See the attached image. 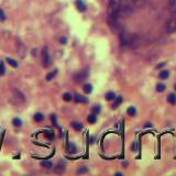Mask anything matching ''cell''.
Returning <instances> with one entry per match:
<instances>
[{
    "mask_svg": "<svg viewBox=\"0 0 176 176\" xmlns=\"http://www.w3.org/2000/svg\"><path fill=\"white\" fill-rule=\"evenodd\" d=\"M119 8H120V0H109V4H108L109 21L117 20Z\"/></svg>",
    "mask_w": 176,
    "mask_h": 176,
    "instance_id": "6da1fadb",
    "label": "cell"
},
{
    "mask_svg": "<svg viewBox=\"0 0 176 176\" xmlns=\"http://www.w3.org/2000/svg\"><path fill=\"white\" fill-rule=\"evenodd\" d=\"M41 61H42V65L44 66V67H48V66L51 65V57H50V53H48L47 46H43V48H42Z\"/></svg>",
    "mask_w": 176,
    "mask_h": 176,
    "instance_id": "7a4b0ae2",
    "label": "cell"
},
{
    "mask_svg": "<svg viewBox=\"0 0 176 176\" xmlns=\"http://www.w3.org/2000/svg\"><path fill=\"white\" fill-rule=\"evenodd\" d=\"M88 74H89V72H88V68H85V69H83V70H80V72H78V73L75 74L73 78H74V80L76 82V83H82V82H84L88 77Z\"/></svg>",
    "mask_w": 176,
    "mask_h": 176,
    "instance_id": "3957f363",
    "label": "cell"
},
{
    "mask_svg": "<svg viewBox=\"0 0 176 176\" xmlns=\"http://www.w3.org/2000/svg\"><path fill=\"white\" fill-rule=\"evenodd\" d=\"M12 94H13V101H14L16 104H18V105H20V104H22V102H24V100H25V98H24V95L22 94V92L19 90V89H17V88H14V89L12 90Z\"/></svg>",
    "mask_w": 176,
    "mask_h": 176,
    "instance_id": "277c9868",
    "label": "cell"
},
{
    "mask_svg": "<svg viewBox=\"0 0 176 176\" xmlns=\"http://www.w3.org/2000/svg\"><path fill=\"white\" fill-rule=\"evenodd\" d=\"M140 45V39L136 34H132L129 35V42H128V46H130L131 48H136Z\"/></svg>",
    "mask_w": 176,
    "mask_h": 176,
    "instance_id": "5b68a950",
    "label": "cell"
},
{
    "mask_svg": "<svg viewBox=\"0 0 176 176\" xmlns=\"http://www.w3.org/2000/svg\"><path fill=\"white\" fill-rule=\"evenodd\" d=\"M165 29L168 33H173L176 31V19L175 18H172V19H170L168 21L166 22L165 24Z\"/></svg>",
    "mask_w": 176,
    "mask_h": 176,
    "instance_id": "8992f818",
    "label": "cell"
},
{
    "mask_svg": "<svg viewBox=\"0 0 176 176\" xmlns=\"http://www.w3.org/2000/svg\"><path fill=\"white\" fill-rule=\"evenodd\" d=\"M119 40H120L121 46H128V42H129V34H128L124 30L119 33Z\"/></svg>",
    "mask_w": 176,
    "mask_h": 176,
    "instance_id": "52a82bcc",
    "label": "cell"
},
{
    "mask_svg": "<svg viewBox=\"0 0 176 176\" xmlns=\"http://www.w3.org/2000/svg\"><path fill=\"white\" fill-rule=\"evenodd\" d=\"M18 54H19L21 58H24L26 55V47L24 44L21 42H18Z\"/></svg>",
    "mask_w": 176,
    "mask_h": 176,
    "instance_id": "ba28073f",
    "label": "cell"
},
{
    "mask_svg": "<svg viewBox=\"0 0 176 176\" xmlns=\"http://www.w3.org/2000/svg\"><path fill=\"white\" fill-rule=\"evenodd\" d=\"M65 170H66V163L64 161H60L55 165V173L57 174H62Z\"/></svg>",
    "mask_w": 176,
    "mask_h": 176,
    "instance_id": "9c48e42d",
    "label": "cell"
},
{
    "mask_svg": "<svg viewBox=\"0 0 176 176\" xmlns=\"http://www.w3.org/2000/svg\"><path fill=\"white\" fill-rule=\"evenodd\" d=\"M75 4H76V8L78 9V11H80V12L86 11V4L83 0H76V1H75Z\"/></svg>",
    "mask_w": 176,
    "mask_h": 176,
    "instance_id": "30bf717a",
    "label": "cell"
},
{
    "mask_svg": "<svg viewBox=\"0 0 176 176\" xmlns=\"http://www.w3.org/2000/svg\"><path fill=\"white\" fill-rule=\"evenodd\" d=\"M73 98H74V100L76 101V102H82V104H87L88 102V99L86 98V97H84V96L79 95V94H76Z\"/></svg>",
    "mask_w": 176,
    "mask_h": 176,
    "instance_id": "8fae6325",
    "label": "cell"
},
{
    "mask_svg": "<svg viewBox=\"0 0 176 176\" xmlns=\"http://www.w3.org/2000/svg\"><path fill=\"white\" fill-rule=\"evenodd\" d=\"M56 75H57V69H54V70H52V72H50V73H47V74H46L45 79H46L47 82H51L52 79L56 76Z\"/></svg>",
    "mask_w": 176,
    "mask_h": 176,
    "instance_id": "7c38bea8",
    "label": "cell"
},
{
    "mask_svg": "<svg viewBox=\"0 0 176 176\" xmlns=\"http://www.w3.org/2000/svg\"><path fill=\"white\" fill-rule=\"evenodd\" d=\"M116 94H114L113 91H108L107 94L105 95V99L106 100H108V101H111V100H113V99H116Z\"/></svg>",
    "mask_w": 176,
    "mask_h": 176,
    "instance_id": "4fadbf2b",
    "label": "cell"
},
{
    "mask_svg": "<svg viewBox=\"0 0 176 176\" xmlns=\"http://www.w3.org/2000/svg\"><path fill=\"white\" fill-rule=\"evenodd\" d=\"M70 126H72L76 131H80L83 129V124L80 122H78V121H73L72 123H70Z\"/></svg>",
    "mask_w": 176,
    "mask_h": 176,
    "instance_id": "5bb4252c",
    "label": "cell"
},
{
    "mask_svg": "<svg viewBox=\"0 0 176 176\" xmlns=\"http://www.w3.org/2000/svg\"><path fill=\"white\" fill-rule=\"evenodd\" d=\"M6 61L8 62V64L10 65V66H12V67H18V62L16 61V60H13V58H11V57H6Z\"/></svg>",
    "mask_w": 176,
    "mask_h": 176,
    "instance_id": "9a60e30c",
    "label": "cell"
},
{
    "mask_svg": "<svg viewBox=\"0 0 176 176\" xmlns=\"http://www.w3.org/2000/svg\"><path fill=\"white\" fill-rule=\"evenodd\" d=\"M41 166L44 167V168L50 170V168H52V167H53V163L51 161H42L41 162Z\"/></svg>",
    "mask_w": 176,
    "mask_h": 176,
    "instance_id": "2e32d148",
    "label": "cell"
},
{
    "mask_svg": "<svg viewBox=\"0 0 176 176\" xmlns=\"http://www.w3.org/2000/svg\"><path fill=\"white\" fill-rule=\"evenodd\" d=\"M170 76V70L167 69H162L160 73V78L161 79H167V77Z\"/></svg>",
    "mask_w": 176,
    "mask_h": 176,
    "instance_id": "e0dca14e",
    "label": "cell"
},
{
    "mask_svg": "<svg viewBox=\"0 0 176 176\" xmlns=\"http://www.w3.org/2000/svg\"><path fill=\"white\" fill-rule=\"evenodd\" d=\"M87 120H88V122H89V123H95V122L97 121V116H96L94 112H91L90 114H88Z\"/></svg>",
    "mask_w": 176,
    "mask_h": 176,
    "instance_id": "ac0fdd59",
    "label": "cell"
},
{
    "mask_svg": "<svg viewBox=\"0 0 176 176\" xmlns=\"http://www.w3.org/2000/svg\"><path fill=\"white\" fill-rule=\"evenodd\" d=\"M167 101L172 105H175L176 104V95L175 94H170L167 96Z\"/></svg>",
    "mask_w": 176,
    "mask_h": 176,
    "instance_id": "d6986e66",
    "label": "cell"
},
{
    "mask_svg": "<svg viewBox=\"0 0 176 176\" xmlns=\"http://www.w3.org/2000/svg\"><path fill=\"white\" fill-rule=\"evenodd\" d=\"M170 9H171V12L175 14L176 13V0H171L170 1Z\"/></svg>",
    "mask_w": 176,
    "mask_h": 176,
    "instance_id": "ffe728a7",
    "label": "cell"
},
{
    "mask_svg": "<svg viewBox=\"0 0 176 176\" xmlns=\"http://www.w3.org/2000/svg\"><path fill=\"white\" fill-rule=\"evenodd\" d=\"M34 120L36 121V122H41V121L44 120V116L41 112H36V113L34 114Z\"/></svg>",
    "mask_w": 176,
    "mask_h": 176,
    "instance_id": "44dd1931",
    "label": "cell"
},
{
    "mask_svg": "<svg viewBox=\"0 0 176 176\" xmlns=\"http://www.w3.org/2000/svg\"><path fill=\"white\" fill-rule=\"evenodd\" d=\"M83 89H84V91H85L86 94H90V92L92 91V86L90 85V84H85L84 87H83Z\"/></svg>",
    "mask_w": 176,
    "mask_h": 176,
    "instance_id": "7402d4cb",
    "label": "cell"
},
{
    "mask_svg": "<svg viewBox=\"0 0 176 176\" xmlns=\"http://www.w3.org/2000/svg\"><path fill=\"white\" fill-rule=\"evenodd\" d=\"M12 124L14 126V127H17V128L21 127V126H22L21 119H19V118H13V119H12Z\"/></svg>",
    "mask_w": 176,
    "mask_h": 176,
    "instance_id": "603a6c76",
    "label": "cell"
},
{
    "mask_svg": "<svg viewBox=\"0 0 176 176\" xmlns=\"http://www.w3.org/2000/svg\"><path fill=\"white\" fill-rule=\"evenodd\" d=\"M127 112H128V114H129V116H131V117H134L135 114H136V109L133 107V106H132V107H129V108H128Z\"/></svg>",
    "mask_w": 176,
    "mask_h": 176,
    "instance_id": "cb8c5ba5",
    "label": "cell"
},
{
    "mask_svg": "<svg viewBox=\"0 0 176 176\" xmlns=\"http://www.w3.org/2000/svg\"><path fill=\"white\" fill-rule=\"evenodd\" d=\"M116 98H117V100L114 101V104L112 105V108H117V107H119V105L122 102V97H121V96H118V97H116Z\"/></svg>",
    "mask_w": 176,
    "mask_h": 176,
    "instance_id": "d4e9b609",
    "label": "cell"
},
{
    "mask_svg": "<svg viewBox=\"0 0 176 176\" xmlns=\"http://www.w3.org/2000/svg\"><path fill=\"white\" fill-rule=\"evenodd\" d=\"M67 151H68L69 153H75V152H76V146H75V144L68 143V145H67Z\"/></svg>",
    "mask_w": 176,
    "mask_h": 176,
    "instance_id": "484cf974",
    "label": "cell"
},
{
    "mask_svg": "<svg viewBox=\"0 0 176 176\" xmlns=\"http://www.w3.org/2000/svg\"><path fill=\"white\" fill-rule=\"evenodd\" d=\"M91 111L92 112H94L95 114H98L100 111H101V107H100V106L99 105H95L94 106V107H92L91 108Z\"/></svg>",
    "mask_w": 176,
    "mask_h": 176,
    "instance_id": "4316f807",
    "label": "cell"
},
{
    "mask_svg": "<svg viewBox=\"0 0 176 176\" xmlns=\"http://www.w3.org/2000/svg\"><path fill=\"white\" fill-rule=\"evenodd\" d=\"M6 74V66L3 62H0V76H3Z\"/></svg>",
    "mask_w": 176,
    "mask_h": 176,
    "instance_id": "83f0119b",
    "label": "cell"
},
{
    "mask_svg": "<svg viewBox=\"0 0 176 176\" xmlns=\"http://www.w3.org/2000/svg\"><path fill=\"white\" fill-rule=\"evenodd\" d=\"M63 99L65 101H70V100L73 99V95L69 94V92H65V94L63 95Z\"/></svg>",
    "mask_w": 176,
    "mask_h": 176,
    "instance_id": "f1b7e54d",
    "label": "cell"
},
{
    "mask_svg": "<svg viewBox=\"0 0 176 176\" xmlns=\"http://www.w3.org/2000/svg\"><path fill=\"white\" fill-rule=\"evenodd\" d=\"M164 90H165V85H164V84H157V85H156V91L163 92Z\"/></svg>",
    "mask_w": 176,
    "mask_h": 176,
    "instance_id": "f546056e",
    "label": "cell"
},
{
    "mask_svg": "<svg viewBox=\"0 0 176 176\" xmlns=\"http://www.w3.org/2000/svg\"><path fill=\"white\" fill-rule=\"evenodd\" d=\"M87 172H88V168L86 166H80L77 170V174H84V173H87Z\"/></svg>",
    "mask_w": 176,
    "mask_h": 176,
    "instance_id": "4dcf8cb0",
    "label": "cell"
},
{
    "mask_svg": "<svg viewBox=\"0 0 176 176\" xmlns=\"http://www.w3.org/2000/svg\"><path fill=\"white\" fill-rule=\"evenodd\" d=\"M0 21H1V22L6 21V14H4V12H3L2 9H0Z\"/></svg>",
    "mask_w": 176,
    "mask_h": 176,
    "instance_id": "1f68e13d",
    "label": "cell"
},
{
    "mask_svg": "<svg viewBox=\"0 0 176 176\" xmlns=\"http://www.w3.org/2000/svg\"><path fill=\"white\" fill-rule=\"evenodd\" d=\"M131 149H132V151H138V142H136V141H134V142L132 143Z\"/></svg>",
    "mask_w": 176,
    "mask_h": 176,
    "instance_id": "d6a6232c",
    "label": "cell"
},
{
    "mask_svg": "<svg viewBox=\"0 0 176 176\" xmlns=\"http://www.w3.org/2000/svg\"><path fill=\"white\" fill-rule=\"evenodd\" d=\"M60 43L63 44V45H64V44H66V43H67V38H66V36H62L60 39Z\"/></svg>",
    "mask_w": 176,
    "mask_h": 176,
    "instance_id": "836d02e7",
    "label": "cell"
},
{
    "mask_svg": "<svg viewBox=\"0 0 176 176\" xmlns=\"http://www.w3.org/2000/svg\"><path fill=\"white\" fill-rule=\"evenodd\" d=\"M51 120H52V122H53V124H54V126H57L56 116H55V114H51Z\"/></svg>",
    "mask_w": 176,
    "mask_h": 176,
    "instance_id": "e575fe53",
    "label": "cell"
},
{
    "mask_svg": "<svg viewBox=\"0 0 176 176\" xmlns=\"http://www.w3.org/2000/svg\"><path fill=\"white\" fill-rule=\"evenodd\" d=\"M166 63L164 62V63H162V64H158V65H156V68H161V67H163V66H164Z\"/></svg>",
    "mask_w": 176,
    "mask_h": 176,
    "instance_id": "d590c367",
    "label": "cell"
},
{
    "mask_svg": "<svg viewBox=\"0 0 176 176\" xmlns=\"http://www.w3.org/2000/svg\"><path fill=\"white\" fill-rule=\"evenodd\" d=\"M145 127H152V124H151V123H150V122H148L146 124H145Z\"/></svg>",
    "mask_w": 176,
    "mask_h": 176,
    "instance_id": "8d00e7d4",
    "label": "cell"
},
{
    "mask_svg": "<svg viewBox=\"0 0 176 176\" xmlns=\"http://www.w3.org/2000/svg\"><path fill=\"white\" fill-rule=\"evenodd\" d=\"M174 89L176 90V84H175V85H174Z\"/></svg>",
    "mask_w": 176,
    "mask_h": 176,
    "instance_id": "74e56055",
    "label": "cell"
},
{
    "mask_svg": "<svg viewBox=\"0 0 176 176\" xmlns=\"http://www.w3.org/2000/svg\"><path fill=\"white\" fill-rule=\"evenodd\" d=\"M175 19H176V18H175Z\"/></svg>",
    "mask_w": 176,
    "mask_h": 176,
    "instance_id": "f35d334b",
    "label": "cell"
}]
</instances>
